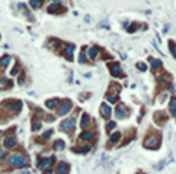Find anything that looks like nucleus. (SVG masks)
I'll list each match as a JSON object with an SVG mask.
<instances>
[{
	"label": "nucleus",
	"mask_w": 176,
	"mask_h": 174,
	"mask_svg": "<svg viewBox=\"0 0 176 174\" xmlns=\"http://www.w3.org/2000/svg\"><path fill=\"white\" fill-rule=\"evenodd\" d=\"M8 162H9L11 165H14V167H26V165H28V159L20 156V154L9 156V157H8Z\"/></svg>",
	"instance_id": "1"
},
{
	"label": "nucleus",
	"mask_w": 176,
	"mask_h": 174,
	"mask_svg": "<svg viewBox=\"0 0 176 174\" xmlns=\"http://www.w3.org/2000/svg\"><path fill=\"white\" fill-rule=\"evenodd\" d=\"M2 107H9L12 112H19V110L22 108V103L20 101H8V103L2 104Z\"/></svg>",
	"instance_id": "2"
},
{
	"label": "nucleus",
	"mask_w": 176,
	"mask_h": 174,
	"mask_svg": "<svg viewBox=\"0 0 176 174\" xmlns=\"http://www.w3.org/2000/svg\"><path fill=\"white\" fill-rule=\"evenodd\" d=\"M74 127H75V119L70 118V119H66V121L61 124V130H63V131H67V130H72Z\"/></svg>",
	"instance_id": "3"
},
{
	"label": "nucleus",
	"mask_w": 176,
	"mask_h": 174,
	"mask_svg": "<svg viewBox=\"0 0 176 174\" xmlns=\"http://www.w3.org/2000/svg\"><path fill=\"white\" fill-rule=\"evenodd\" d=\"M158 145H159V137H152L146 142L147 148H158Z\"/></svg>",
	"instance_id": "4"
},
{
	"label": "nucleus",
	"mask_w": 176,
	"mask_h": 174,
	"mask_svg": "<svg viewBox=\"0 0 176 174\" xmlns=\"http://www.w3.org/2000/svg\"><path fill=\"white\" fill-rule=\"evenodd\" d=\"M109 69H110V72H112V75H113V77H118V75H121V67L118 66L117 63H112V64H109Z\"/></svg>",
	"instance_id": "5"
},
{
	"label": "nucleus",
	"mask_w": 176,
	"mask_h": 174,
	"mask_svg": "<svg viewBox=\"0 0 176 174\" xmlns=\"http://www.w3.org/2000/svg\"><path fill=\"white\" fill-rule=\"evenodd\" d=\"M67 171H69V165L66 162H60L58 167H57V173L58 174H67Z\"/></svg>",
	"instance_id": "6"
},
{
	"label": "nucleus",
	"mask_w": 176,
	"mask_h": 174,
	"mask_svg": "<svg viewBox=\"0 0 176 174\" xmlns=\"http://www.w3.org/2000/svg\"><path fill=\"white\" fill-rule=\"evenodd\" d=\"M98 53H100V49L93 46V48H91L89 51H87V57H89L91 60H95L96 57H98Z\"/></svg>",
	"instance_id": "7"
},
{
	"label": "nucleus",
	"mask_w": 176,
	"mask_h": 174,
	"mask_svg": "<svg viewBox=\"0 0 176 174\" xmlns=\"http://www.w3.org/2000/svg\"><path fill=\"white\" fill-rule=\"evenodd\" d=\"M15 144H17L15 137H6V139L3 141V145L6 147V148H12V147H15Z\"/></svg>",
	"instance_id": "8"
},
{
	"label": "nucleus",
	"mask_w": 176,
	"mask_h": 174,
	"mask_svg": "<svg viewBox=\"0 0 176 174\" xmlns=\"http://www.w3.org/2000/svg\"><path fill=\"white\" fill-rule=\"evenodd\" d=\"M70 108H72V104H70L69 101H66V103H64L63 105L60 107V112H58V113H60V115H66V113L69 112Z\"/></svg>",
	"instance_id": "9"
},
{
	"label": "nucleus",
	"mask_w": 176,
	"mask_h": 174,
	"mask_svg": "<svg viewBox=\"0 0 176 174\" xmlns=\"http://www.w3.org/2000/svg\"><path fill=\"white\" fill-rule=\"evenodd\" d=\"M110 113H112L110 107H109L107 104H103V105H101V115H103V118H109Z\"/></svg>",
	"instance_id": "10"
},
{
	"label": "nucleus",
	"mask_w": 176,
	"mask_h": 174,
	"mask_svg": "<svg viewBox=\"0 0 176 174\" xmlns=\"http://www.w3.org/2000/svg\"><path fill=\"white\" fill-rule=\"evenodd\" d=\"M115 113H117V118H120V119H122V118H126V107L124 105H120L117 110H115Z\"/></svg>",
	"instance_id": "11"
},
{
	"label": "nucleus",
	"mask_w": 176,
	"mask_h": 174,
	"mask_svg": "<svg viewBox=\"0 0 176 174\" xmlns=\"http://www.w3.org/2000/svg\"><path fill=\"white\" fill-rule=\"evenodd\" d=\"M48 11L51 12V14H55V12H60V11H63V8H61L58 3H52L49 8H48Z\"/></svg>",
	"instance_id": "12"
},
{
	"label": "nucleus",
	"mask_w": 176,
	"mask_h": 174,
	"mask_svg": "<svg viewBox=\"0 0 176 174\" xmlns=\"http://www.w3.org/2000/svg\"><path fill=\"white\" fill-rule=\"evenodd\" d=\"M52 163V157H48V159H45V160H41L40 163H38V168L40 170H43V171H45V168H48L49 167V165Z\"/></svg>",
	"instance_id": "13"
},
{
	"label": "nucleus",
	"mask_w": 176,
	"mask_h": 174,
	"mask_svg": "<svg viewBox=\"0 0 176 174\" xmlns=\"http://www.w3.org/2000/svg\"><path fill=\"white\" fill-rule=\"evenodd\" d=\"M64 55H66V58H72V55H74V44H69L66 46V49H64Z\"/></svg>",
	"instance_id": "14"
},
{
	"label": "nucleus",
	"mask_w": 176,
	"mask_h": 174,
	"mask_svg": "<svg viewBox=\"0 0 176 174\" xmlns=\"http://www.w3.org/2000/svg\"><path fill=\"white\" fill-rule=\"evenodd\" d=\"M9 61H11V57H9V55H5V57H2V58H0V67L5 69L8 64H9Z\"/></svg>",
	"instance_id": "15"
},
{
	"label": "nucleus",
	"mask_w": 176,
	"mask_h": 174,
	"mask_svg": "<svg viewBox=\"0 0 176 174\" xmlns=\"http://www.w3.org/2000/svg\"><path fill=\"white\" fill-rule=\"evenodd\" d=\"M60 104V101L55 98V99H49V101H46V107L48 108H55L57 105Z\"/></svg>",
	"instance_id": "16"
},
{
	"label": "nucleus",
	"mask_w": 176,
	"mask_h": 174,
	"mask_svg": "<svg viewBox=\"0 0 176 174\" xmlns=\"http://www.w3.org/2000/svg\"><path fill=\"white\" fill-rule=\"evenodd\" d=\"M93 137V131H84L81 136H80V139L81 141H91Z\"/></svg>",
	"instance_id": "17"
},
{
	"label": "nucleus",
	"mask_w": 176,
	"mask_h": 174,
	"mask_svg": "<svg viewBox=\"0 0 176 174\" xmlns=\"http://www.w3.org/2000/svg\"><path fill=\"white\" fill-rule=\"evenodd\" d=\"M150 64H152V69H153V70H158V69L161 67L159 60H156V58H150Z\"/></svg>",
	"instance_id": "18"
},
{
	"label": "nucleus",
	"mask_w": 176,
	"mask_h": 174,
	"mask_svg": "<svg viewBox=\"0 0 176 174\" xmlns=\"http://www.w3.org/2000/svg\"><path fill=\"white\" fill-rule=\"evenodd\" d=\"M29 5H31V8H34V9H38V8L43 5V0H31Z\"/></svg>",
	"instance_id": "19"
},
{
	"label": "nucleus",
	"mask_w": 176,
	"mask_h": 174,
	"mask_svg": "<svg viewBox=\"0 0 176 174\" xmlns=\"http://www.w3.org/2000/svg\"><path fill=\"white\" fill-rule=\"evenodd\" d=\"M170 113L173 116H176V98H173L172 103H170Z\"/></svg>",
	"instance_id": "20"
},
{
	"label": "nucleus",
	"mask_w": 176,
	"mask_h": 174,
	"mask_svg": "<svg viewBox=\"0 0 176 174\" xmlns=\"http://www.w3.org/2000/svg\"><path fill=\"white\" fill-rule=\"evenodd\" d=\"M54 148H55L57 151L64 150V142H63V141H57V142H55V145H54Z\"/></svg>",
	"instance_id": "21"
},
{
	"label": "nucleus",
	"mask_w": 176,
	"mask_h": 174,
	"mask_svg": "<svg viewBox=\"0 0 176 174\" xmlns=\"http://www.w3.org/2000/svg\"><path fill=\"white\" fill-rule=\"evenodd\" d=\"M86 125H89V115L87 113H84L81 118V127H86Z\"/></svg>",
	"instance_id": "22"
},
{
	"label": "nucleus",
	"mask_w": 176,
	"mask_h": 174,
	"mask_svg": "<svg viewBox=\"0 0 176 174\" xmlns=\"http://www.w3.org/2000/svg\"><path fill=\"white\" fill-rule=\"evenodd\" d=\"M120 137H121V134H120V133H113V134L110 136V144L118 142V141H120Z\"/></svg>",
	"instance_id": "23"
},
{
	"label": "nucleus",
	"mask_w": 176,
	"mask_h": 174,
	"mask_svg": "<svg viewBox=\"0 0 176 174\" xmlns=\"http://www.w3.org/2000/svg\"><path fill=\"white\" fill-rule=\"evenodd\" d=\"M170 51H172V53H173V57L176 58V43L170 41Z\"/></svg>",
	"instance_id": "24"
},
{
	"label": "nucleus",
	"mask_w": 176,
	"mask_h": 174,
	"mask_svg": "<svg viewBox=\"0 0 176 174\" xmlns=\"http://www.w3.org/2000/svg\"><path fill=\"white\" fill-rule=\"evenodd\" d=\"M40 127H41V124H40L38 121H35L34 125H32V130H34V131H37V130H40Z\"/></svg>",
	"instance_id": "25"
},
{
	"label": "nucleus",
	"mask_w": 176,
	"mask_h": 174,
	"mask_svg": "<svg viewBox=\"0 0 176 174\" xmlns=\"http://www.w3.org/2000/svg\"><path fill=\"white\" fill-rule=\"evenodd\" d=\"M78 61H80V63H86L87 60H86V53H80V57H78Z\"/></svg>",
	"instance_id": "26"
},
{
	"label": "nucleus",
	"mask_w": 176,
	"mask_h": 174,
	"mask_svg": "<svg viewBox=\"0 0 176 174\" xmlns=\"http://www.w3.org/2000/svg\"><path fill=\"white\" fill-rule=\"evenodd\" d=\"M136 67H138L139 70H143V72L147 69V66H146V64H143V63H138V64H136Z\"/></svg>",
	"instance_id": "27"
},
{
	"label": "nucleus",
	"mask_w": 176,
	"mask_h": 174,
	"mask_svg": "<svg viewBox=\"0 0 176 174\" xmlns=\"http://www.w3.org/2000/svg\"><path fill=\"white\" fill-rule=\"evenodd\" d=\"M89 150H91V145H86V147H83V148H80L78 151H80V153H87Z\"/></svg>",
	"instance_id": "28"
},
{
	"label": "nucleus",
	"mask_w": 176,
	"mask_h": 174,
	"mask_svg": "<svg viewBox=\"0 0 176 174\" xmlns=\"http://www.w3.org/2000/svg\"><path fill=\"white\" fill-rule=\"evenodd\" d=\"M165 163H167V160H162L161 163H158V165H156V170H158V171H161V170H162V167H164Z\"/></svg>",
	"instance_id": "29"
},
{
	"label": "nucleus",
	"mask_w": 176,
	"mask_h": 174,
	"mask_svg": "<svg viewBox=\"0 0 176 174\" xmlns=\"http://www.w3.org/2000/svg\"><path fill=\"white\" fill-rule=\"evenodd\" d=\"M19 73V66H15L14 69H12V72H11V75H17Z\"/></svg>",
	"instance_id": "30"
},
{
	"label": "nucleus",
	"mask_w": 176,
	"mask_h": 174,
	"mask_svg": "<svg viewBox=\"0 0 176 174\" xmlns=\"http://www.w3.org/2000/svg\"><path fill=\"white\" fill-rule=\"evenodd\" d=\"M107 98H109V101H110V103H115V101H117V98H115V95H109Z\"/></svg>",
	"instance_id": "31"
},
{
	"label": "nucleus",
	"mask_w": 176,
	"mask_h": 174,
	"mask_svg": "<svg viewBox=\"0 0 176 174\" xmlns=\"http://www.w3.org/2000/svg\"><path fill=\"white\" fill-rule=\"evenodd\" d=\"M51 133H52L51 130H48L46 133H43V139H46V137H49V136H51Z\"/></svg>",
	"instance_id": "32"
},
{
	"label": "nucleus",
	"mask_w": 176,
	"mask_h": 174,
	"mask_svg": "<svg viewBox=\"0 0 176 174\" xmlns=\"http://www.w3.org/2000/svg\"><path fill=\"white\" fill-rule=\"evenodd\" d=\"M113 127H115V122H109V125H107V128H109V130H112Z\"/></svg>",
	"instance_id": "33"
},
{
	"label": "nucleus",
	"mask_w": 176,
	"mask_h": 174,
	"mask_svg": "<svg viewBox=\"0 0 176 174\" xmlns=\"http://www.w3.org/2000/svg\"><path fill=\"white\" fill-rule=\"evenodd\" d=\"M3 156H5V153H3V150H2V148H0V159H2Z\"/></svg>",
	"instance_id": "34"
},
{
	"label": "nucleus",
	"mask_w": 176,
	"mask_h": 174,
	"mask_svg": "<svg viewBox=\"0 0 176 174\" xmlns=\"http://www.w3.org/2000/svg\"><path fill=\"white\" fill-rule=\"evenodd\" d=\"M54 2H61V0H54Z\"/></svg>",
	"instance_id": "35"
}]
</instances>
